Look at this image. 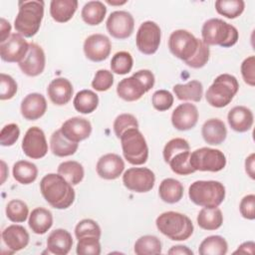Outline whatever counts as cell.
I'll return each mask as SVG.
<instances>
[{
	"label": "cell",
	"instance_id": "7402d4cb",
	"mask_svg": "<svg viewBox=\"0 0 255 255\" xmlns=\"http://www.w3.org/2000/svg\"><path fill=\"white\" fill-rule=\"evenodd\" d=\"M2 239L12 252H17L28 245L30 236L23 226L12 224L2 231Z\"/></svg>",
	"mask_w": 255,
	"mask_h": 255
},
{
	"label": "cell",
	"instance_id": "d590c367",
	"mask_svg": "<svg viewBox=\"0 0 255 255\" xmlns=\"http://www.w3.org/2000/svg\"><path fill=\"white\" fill-rule=\"evenodd\" d=\"M228 251L227 241L219 235H211L203 239L198 248L200 255H225Z\"/></svg>",
	"mask_w": 255,
	"mask_h": 255
},
{
	"label": "cell",
	"instance_id": "4316f807",
	"mask_svg": "<svg viewBox=\"0 0 255 255\" xmlns=\"http://www.w3.org/2000/svg\"><path fill=\"white\" fill-rule=\"evenodd\" d=\"M28 224L35 234H45L53 225L52 212L44 207H36L29 215Z\"/></svg>",
	"mask_w": 255,
	"mask_h": 255
},
{
	"label": "cell",
	"instance_id": "484cf974",
	"mask_svg": "<svg viewBox=\"0 0 255 255\" xmlns=\"http://www.w3.org/2000/svg\"><path fill=\"white\" fill-rule=\"evenodd\" d=\"M201 134L205 142L211 145H218L222 143L227 136V129L225 124L219 119L207 120L201 128Z\"/></svg>",
	"mask_w": 255,
	"mask_h": 255
},
{
	"label": "cell",
	"instance_id": "f5cc1de1",
	"mask_svg": "<svg viewBox=\"0 0 255 255\" xmlns=\"http://www.w3.org/2000/svg\"><path fill=\"white\" fill-rule=\"evenodd\" d=\"M241 75L244 82L251 86H255V57L246 58L241 64Z\"/></svg>",
	"mask_w": 255,
	"mask_h": 255
},
{
	"label": "cell",
	"instance_id": "9c48e42d",
	"mask_svg": "<svg viewBox=\"0 0 255 255\" xmlns=\"http://www.w3.org/2000/svg\"><path fill=\"white\" fill-rule=\"evenodd\" d=\"M200 39H197L187 30L178 29L173 31L168 38L170 53L184 63L190 60L198 49Z\"/></svg>",
	"mask_w": 255,
	"mask_h": 255
},
{
	"label": "cell",
	"instance_id": "30bf717a",
	"mask_svg": "<svg viewBox=\"0 0 255 255\" xmlns=\"http://www.w3.org/2000/svg\"><path fill=\"white\" fill-rule=\"evenodd\" d=\"M154 182L155 175L147 167H130L123 175L124 185L137 193L150 191L154 186Z\"/></svg>",
	"mask_w": 255,
	"mask_h": 255
},
{
	"label": "cell",
	"instance_id": "8d00e7d4",
	"mask_svg": "<svg viewBox=\"0 0 255 255\" xmlns=\"http://www.w3.org/2000/svg\"><path fill=\"white\" fill-rule=\"evenodd\" d=\"M58 173L72 185H77L83 180L85 170L80 162L76 160H67L59 164Z\"/></svg>",
	"mask_w": 255,
	"mask_h": 255
},
{
	"label": "cell",
	"instance_id": "2e32d148",
	"mask_svg": "<svg viewBox=\"0 0 255 255\" xmlns=\"http://www.w3.org/2000/svg\"><path fill=\"white\" fill-rule=\"evenodd\" d=\"M18 65L25 75L29 77L39 76L43 73L46 65L44 50L38 44L30 43L26 57Z\"/></svg>",
	"mask_w": 255,
	"mask_h": 255
},
{
	"label": "cell",
	"instance_id": "ffe728a7",
	"mask_svg": "<svg viewBox=\"0 0 255 255\" xmlns=\"http://www.w3.org/2000/svg\"><path fill=\"white\" fill-rule=\"evenodd\" d=\"M21 115L28 121H36L42 118L47 111V101L39 93L28 94L21 102Z\"/></svg>",
	"mask_w": 255,
	"mask_h": 255
},
{
	"label": "cell",
	"instance_id": "d6986e66",
	"mask_svg": "<svg viewBox=\"0 0 255 255\" xmlns=\"http://www.w3.org/2000/svg\"><path fill=\"white\" fill-rule=\"evenodd\" d=\"M125 169L124 159L117 153L102 155L96 165V170L101 178L113 180L120 177Z\"/></svg>",
	"mask_w": 255,
	"mask_h": 255
},
{
	"label": "cell",
	"instance_id": "74e56055",
	"mask_svg": "<svg viewBox=\"0 0 255 255\" xmlns=\"http://www.w3.org/2000/svg\"><path fill=\"white\" fill-rule=\"evenodd\" d=\"M161 242L154 235H143L139 237L133 246L136 255H155L161 253Z\"/></svg>",
	"mask_w": 255,
	"mask_h": 255
},
{
	"label": "cell",
	"instance_id": "b9f144b4",
	"mask_svg": "<svg viewBox=\"0 0 255 255\" xmlns=\"http://www.w3.org/2000/svg\"><path fill=\"white\" fill-rule=\"evenodd\" d=\"M133 60L131 55L127 51L116 53L111 60L112 72L118 75H126L131 71Z\"/></svg>",
	"mask_w": 255,
	"mask_h": 255
},
{
	"label": "cell",
	"instance_id": "816d5d0a",
	"mask_svg": "<svg viewBox=\"0 0 255 255\" xmlns=\"http://www.w3.org/2000/svg\"><path fill=\"white\" fill-rule=\"evenodd\" d=\"M20 129L16 124H8L4 126L0 132V143L3 146L13 145L19 138Z\"/></svg>",
	"mask_w": 255,
	"mask_h": 255
},
{
	"label": "cell",
	"instance_id": "7c38bea8",
	"mask_svg": "<svg viewBox=\"0 0 255 255\" xmlns=\"http://www.w3.org/2000/svg\"><path fill=\"white\" fill-rule=\"evenodd\" d=\"M109 34L119 40L128 38L134 29V19L128 11H114L106 22Z\"/></svg>",
	"mask_w": 255,
	"mask_h": 255
},
{
	"label": "cell",
	"instance_id": "bcb514c9",
	"mask_svg": "<svg viewBox=\"0 0 255 255\" xmlns=\"http://www.w3.org/2000/svg\"><path fill=\"white\" fill-rule=\"evenodd\" d=\"M184 150H190V145L188 141L182 137H175L167 141L163 147L162 155L164 161L167 163L168 160L176 153Z\"/></svg>",
	"mask_w": 255,
	"mask_h": 255
},
{
	"label": "cell",
	"instance_id": "f1b7e54d",
	"mask_svg": "<svg viewBox=\"0 0 255 255\" xmlns=\"http://www.w3.org/2000/svg\"><path fill=\"white\" fill-rule=\"evenodd\" d=\"M158 194L162 201L169 204L176 203L183 196V185L177 179L165 178L159 184Z\"/></svg>",
	"mask_w": 255,
	"mask_h": 255
},
{
	"label": "cell",
	"instance_id": "91938a15",
	"mask_svg": "<svg viewBox=\"0 0 255 255\" xmlns=\"http://www.w3.org/2000/svg\"><path fill=\"white\" fill-rule=\"evenodd\" d=\"M168 254H183V255H192L193 251L191 249H189L187 246H183V245H176V246H172L168 252Z\"/></svg>",
	"mask_w": 255,
	"mask_h": 255
},
{
	"label": "cell",
	"instance_id": "4dcf8cb0",
	"mask_svg": "<svg viewBox=\"0 0 255 255\" xmlns=\"http://www.w3.org/2000/svg\"><path fill=\"white\" fill-rule=\"evenodd\" d=\"M172 90L180 101L199 102L203 95V86L197 80H191L186 84H176Z\"/></svg>",
	"mask_w": 255,
	"mask_h": 255
},
{
	"label": "cell",
	"instance_id": "ba28073f",
	"mask_svg": "<svg viewBox=\"0 0 255 255\" xmlns=\"http://www.w3.org/2000/svg\"><path fill=\"white\" fill-rule=\"evenodd\" d=\"M189 162L195 171L200 170L217 172L225 167L226 156L219 149L200 147L190 152Z\"/></svg>",
	"mask_w": 255,
	"mask_h": 255
},
{
	"label": "cell",
	"instance_id": "6f0895ef",
	"mask_svg": "<svg viewBox=\"0 0 255 255\" xmlns=\"http://www.w3.org/2000/svg\"><path fill=\"white\" fill-rule=\"evenodd\" d=\"M254 160H255V154L254 153H251L249 156H247L246 160H245V171L250 176V178H252V179L255 178Z\"/></svg>",
	"mask_w": 255,
	"mask_h": 255
},
{
	"label": "cell",
	"instance_id": "7bdbcfd3",
	"mask_svg": "<svg viewBox=\"0 0 255 255\" xmlns=\"http://www.w3.org/2000/svg\"><path fill=\"white\" fill-rule=\"evenodd\" d=\"M76 252L79 255H100V238L95 236H86L78 239Z\"/></svg>",
	"mask_w": 255,
	"mask_h": 255
},
{
	"label": "cell",
	"instance_id": "e575fe53",
	"mask_svg": "<svg viewBox=\"0 0 255 255\" xmlns=\"http://www.w3.org/2000/svg\"><path fill=\"white\" fill-rule=\"evenodd\" d=\"M73 104L77 112L84 115L91 114L98 108L99 97L91 90H82L75 96Z\"/></svg>",
	"mask_w": 255,
	"mask_h": 255
},
{
	"label": "cell",
	"instance_id": "680465c9",
	"mask_svg": "<svg viewBox=\"0 0 255 255\" xmlns=\"http://www.w3.org/2000/svg\"><path fill=\"white\" fill-rule=\"evenodd\" d=\"M254 249H255V243L253 241H247L242 243L240 246H238L237 250L234 251V254H237V253L254 254Z\"/></svg>",
	"mask_w": 255,
	"mask_h": 255
},
{
	"label": "cell",
	"instance_id": "db71d44e",
	"mask_svg": "<svg viewBox=\"0 0 255 255\" xmlns=\"http://www.w3.org/2000/svg\"><path fill=\"white\" fill-rule=\"evenodd\" d=\"M239 210L244 218L248 220H253L255 218V195H245L240 201Z\"/></svg>",
	"mask_w": 255,
	"mask_h": 255
},
{
	"label": "cell",
	"instance_id": "277c9868",
	"mask_svg": "<svg viewBox=\"0 0 255 255\" xmlns=\"http://www.w3.org/2000/svg\"><path fill=\"white\" fill-rule=\"evenodd\" d=\"M157 229L170 240L184 241L193 233V223L188 216L176 211H166L155 220Z\"/></svg>",
	"mask_w": 255,
	"mask_h": 255
},
{
	"label": "cell",
	"instance_id": "d4e9b609",
	"mask_svg": "<svg viewBox=\"0 0 255 255\" xmlns=\"http://www.w3.org/2000/svg\"><path fill=\"white\" fill-rule=\"evenodd\" d=\"M73 246V238L66 229L58 228L53 230L47 238V249L56 255H66Z\"/></svg>",
	"mask_w": 255,
	"mask_h": 255
},
{
	"label": "cell",
	"instance_id": "9f6ffc18",
	"mask_svg": "<svg viewBox=\"0 0 255 255\" xmlns=\"http://www.w3.org/2000/svg\"><path fill=\"white\" fill-rule=\"evenodd\" d=\"M10 32H11V25L10 23L5 20L4 18H1V24H0V43H3L5 42L11 35H10Z\"/></svg>",
	"mask_w": 255,
	"mask_h": 255
},
{
	"label": "cell",
	"instance_id": "7dc6e473",
	"mask_svg": "<svg viewBox=\"0 0 255 255\" xmlns=\"http://www.w3.org/2000/svg\"><path fill=\"white\" fill-rule=\"evenodd\" d=\"M173 100L172 94L167 90H157L151 97V104L155 110L164 112L171 108L173 105Z\"/></svg>",
	"mask_w": 255,
	"mask_h": 255
},
{
	"label": "cell",
	"instance_id": "836d02e7",
	"mask_svg": "<svg viewBox=\"0 0 255 255\" xmlns=\"http://www.w3.org/2000/svg\"><path fill=\"white\" fill-rule=\"evenodd\" d=\"M13 177L21 184H30L38 176V168L35 163L28 160H18L13 165Z\"/></svg>",
	"mask_w": 255,
	"mask_h": 255
},
{
	"label": "cell",
	"instance_id": "9a60e30c",
	"mask_svg": "<svg viewBox=\"0 0 255 255\" xmlns=\"http://www.w3.org/2000/svg\"><path fill=\"white\" fill-rule=\"evenodd\" d=\"M111 50V40L104 34H92L86 38L84 42L85 56L93 62H102L106 60L110 56Z\"/></svg>",
	"mask_w": 255,
	"mask_h": 255
},
{
	"label": "cell",
	"instance_id": "52a82bcc",
	"mask_svg": "<svg viewBox=\"0 0 255 255\" xmlns=\"http://www.w3.org/2000/svg\"><path fill=\"white\" fill-rule=\"evenodd\" d=\"M125 158L133 165H141L148 157V146L138 128H129L120 137Z\"/></svg>",
	"mask_w": 255,
	"mask_h": 255
},
{
	"label": "cell",
	"instance_id": "1f68e13d",
	"mask_svg": "<svg viewBox=\"0 0 255 255\" xmlns=\"http://www.w3.org/2000/svg\"><path fill=\"white\" fill-rule=\"evenodd\" d=\"M107 14V7L101 1H89L82 8L81 16L83 21L90 25L96 26L104 21Z\"/></svg>",
	"mask_w": 255,
	"mask_h": 255
},
{
	"label": "cell",
	"instance_id": "4fadbf2b",
	"mask_svg": "<svg viewBox=\"0 0 255 255\" xmlns=\"http://www.w3.org/2000/svg\"><path fill=\"white\" fill-rule=\"evenodd\" d=\"M24 153L32 159H40L48 152V143L44 131L38 127H31L22 140Z\"/></svg>",
	"mask_w": 255,
	"mask_h": 255
},
{
	"label": "cell",
	"instance_id": "f907efd6",
	"mask_svg": "<svg viewBox=\"0 0 255 255\" xmlns=\"http://www.w3.org/2000/svg\"><path fill=\"white\" fill-rule=\"evenodd\" d=\"M17 83L9 75L0 74V99L2 101L12 99L17 93Z\"/></svg>",
	"mask_w": 255,
	"mask_h": 255
},
{
	"label": "cell",
	"instance_id": "6125c7cd",
	"mask_svg": "<svg viewBox=\"0 0 255 255\" xmlns=\"http://www.w3.org/2000/svg\"><path fill=\"white\" fill-rule=\"evenodd\" d=\"M108 4H111V5H123L125 3H127V1H122V2H114V1H107Z\"/></svg>",
	"mask_w": 255,
	"mask_h": 255
},
{
	"label": "cell",
	"instance_id": "5b68a950",
	"mask_svg": "<svg viewBox=\"0 0 255 255\" xmlns=\"http://www.w3.org/2000/svg\"><path fill=\"white\" fill-rule=\"evenodd\" d=\"M225 186L217 180H196L188 188L189 199L196 205L215 208L225 198Z\"/></svg>",
	"mask_w": 255,
	"mask_h": 255
},
{
	"label": "cell",
	"instance_id": "ac0fdd59",
	"mask_svg": "<svg viewBox=\"0 0 255 255\" xmlns=\"http://www.w3.org/2000/svg\"><path fill=\"white\" fill-rule=\"evenodd\" d=\"M65 137L73 142H80L91 135L92 125L85 119L74 117L67 120L60 128Z\"/></svg>",
	"mask_w": 255,
	"mask_h": 255
},
{
	"label": "cell",
	"instance_id": "5bb4252c",
	"mask_svg": "<svg viewBox=\"0 0 255 255\" xmlns=\"http://www.w3.org/2000/svg\"><path fill=\"white\" fill-rule=\"evenodd\" d=\"M29 51V44L19 33H13L3 43H0L1 59L8 63H20Z\"/></svg>",
	"mask_w": 255,
	"mask_h": 255
},
{
	"label": "cell",
	"instance_id": "f35d334b",
	"mask_svg": "<svg viewBox=\"0 0 255 255\" xmlns=\"http://www.w3.org/2000/svg\"><path fill=\"white\" fill-rule=\"evenodd\" d=\"M245 8L243 0H217L215 2V9L218 14L229 18L235 19L239 17Z\"/></svg>",
	"mask_w": 255,
	"mask_h": 255
},
{
	"label": "cell",
	"instance_id": "e0dca14e",
	"mask_svg": "<svg viewBox=\"0 0 255 255\" xmlns=\"http://www.w3.org/2000/svg\"><path fill=\"white\" fill-rule=\"evenodd\" d=\"M198 117V110L193 104H180L172 112L171 124L178 130H188L196 126Z\"/></svg>",
	"mask_w": 255,
	"mask_h": 255
},
{
	"label": "cell",
	"instance_id": "83f0119b",
	"mask_svg": "<svg viewBox=\"0 0 255 255\" xmlns=\"http://www.w3.org/2000/svg\"><path fill=\"white\" fill-rule=\"evenodd\" d=\"M78 8L77 0H52L50 14L58 23H65L72 19Z\"/></svg>",
	"mask_w": 255,
	"mask_h": 255
},
{
	"label": "cell",
	"instance_id": "8992f818",
	"mask_svg": "<svg viewBox=\"0 0 255 255\" xmlns=\"http://www.w3.org/2000/svg\"><path fill=\"white\" fill-rule=\"evenodd\" d=\"M239 84L230 74H221L212 83L205 93L207 103L214 108H223L231 103L237 94Z\"/></svg>",
	"mask_w": 255,
	"mask_h": 255
},
{
	"label": "cell",
	"instance_id": "681fc988",
	"mask_svg": "<svg viewBox=\"0 0 255 255\" xmlns=\"http://www.w3.org/2000/svg\"><path fill=\"white\" fill-rule=\"evenodd\" d=\"M209 56H210L209 46H207L202 40H200L198 49H197L195 55L190 60L185 62V64L188 67H191L193 69H199V68L204 67L207 64V62L209 60Z\"/></svg>",
	"mask_w": 255,
	"mask_h": 255
},
{
	"label": "cell",
	"instance_id": "f546056e",
	"mask_svg": "<svg viewBox=\"0 0 255 255\" xmlns=\"http://www.w3.org/2000/svg\"><path fill=\"white\" fill-rule=\"evenodd\" d=\"M50 147L54 155L59 157H65L74 154L78 147V142H73L63 135L60 129L54 131L50 138Z\"/></svg>",
	"mask_w": 255,
	"mask_h": 255
},
{
	"label": "cell",
	"instance_id": "c3c4849f",
	"mask_svg": "<svg viewBox=\"0 0 255 255\" xmlns=\"http://www.w3.org/2000/svg\"><path fill=\"white\" fill-rule=\"evenodd\" d=\"M114 84L113 72L109 70H99L97 71L94 80L92 81V87L98 92L108 91Z\"/></svg>",
	"mask_w": 255,
	"mask_h": 255
},
{
	"label": "cell",
	"instance_id": "f6af8a7d",
	"mask_svg": "<svg viewBox=\"0 0 255 255\" xmlns=\"http://www.w3.org/2000/svg\"><path fill=\"white\" fill-rule=\"evenodd\" d=\"M75 235L77 239L86 236H95L101 238L102 231L99 224L93 219H83L75 227Z\"/></svg>",
	"mask_w": 255,
	"mask_h": 255
},
{
	"label": "cell",
	"instance_id": "11a10c76",
	"mask_svg": "<svg viewBox=\"0 0 255 255\" xmlns=\"http://www.w3.org/2000/svg\"><path fill=\"white\" fill-rule=\"evenodd\" d=\"M134 77H136L138 80L141 81V83L144 85L146 91L148 92L154 85V75L149 70H139L133 74Z\"/></svg>",
	"mask_w": 255,
	"mask_h": 255
},
{
	"label": "cell",
	"instance_id": "94428289",
	"mask_svg": "<svg viewBox=\"0 0 255 255\" xmlns=\"http://www.w3.org/2000/svg\"><path fill=\"white\" fill-rule=\"evenodd\" d=\"M1 164H2V167H1V171H2V178H1V184L4 183L7 175H8V168L6 167V163L4 160H1Z\"/></svg>",
	"mask_w": 255,
	"mask_h": 255
},
{
	"label": "cell",
	"instance_id": "7a4b0ae2",
	"mask_svg": "<svg viewBox=\"0 0 255 255\" xmlns=\"http://www.w3.org/2000/svg\"><path fill=\"white\" fill-rule=\"evenodd\" d=\"M19 11L14 20L16 31L23 37L31 38L37 34L44 17V1H20Z\"/></svg>",
	"mask_w": 255,
	"mask_h": 255
},
{
	"label": "cell",
	"instance_id": "3957f363",
	"mask_svg": "<svg viewBox=\"0 0 255 255\" xmlns=\"http://www.w3.org/2000/svg\"><path fill=\"white\" fill-rule=\"evenodd\" d=\"M202 41L207 46L229 48L234 46L239 38L238 30L231 24L219 18H211L204 22L201 29Z\"/></svg>",
	"mask_w": 255,
	"mask_h": 255
},
{
	"label": "cell",
	"instance_id": "d6a6232c",
	"mask_svg": "<svg viewBox=\"0 0 255 255\" xmlns=\"http://www.w3.org/2000/svg\"><path fill=\"white\" fill-rule=\"evenodd\" d=\"M197 224L204 230H216L221 227L223 223L222 211L218 208L203 207L197 215Z\"/></svg>",
	"mask_w": 255,
	"mask_h": 255
},
{
	"label": "cell",
	"instance_id": "60d3db41",
	"mask_svg": "<svg viewBox=\"0 0 255 255\" xmlns=\"http://www.w3.org/2000/svg\"><path fill=\"white\" fill-rule=\"evenodd\" d=\"M7 218L15 223L24 222L29 215L28 205L20 199H12L6 205Z\"/></svg>",
	"mask_w": 255,
	"mask_h": 255
},
{
	"label": "cell",
	"instance_id": "8fae6325",
	"mask_svg": "<svg viewBox=\"0 0 255 255\" xmlns=\"http://www.w3.org/2000/svg\"><path fill=\"white\" fill-rule=\"evenodd\" d=\"M161 31L159 26L153 21H145L140 24L136 36V47L144 55L154 54L160 44Z\"/></svg>",
	"mask_w": 255,
	"mask_h": 255
},
{
	"label": "cell",
	"instance_id": "603a6c76",
	"mask_svg": "<svg viewBox=\"0 0 255 255\" xmlns=\"http://www.w3.org/2000/svg\"><path fill=\"white\" fill-rule=\"evenodd\" d=\"M227 121L233 130L238 132H245L252 128L254 116L252 111L247 107L236 106L229 111L227 115Z\"/></svg>",
	"mask_w": 255,
	"mask_h": 255
},
{
	"label": "cell",
	"instance_id": "cb8c5ba5",
	"mask_svg": "<svg viewBox=\"0 0 255 255\" xmlns=\"http://www.w3.org/2000/svg\"><path fill=\"white\" fill-rule=\"evenodd\" d=\"M145 93H147V91L144 85L133 75L131 77L123 79L117 86L118 96L127 102L137 101Z\"/></svg>",
	"mask_w": 255,
	"mask_h": 255
},
{
	"label": "cell",
	"instance_id": "6da1fadb",
	"mask_svg": "<svg viewBox=\"0 0 255 255\" xmlns=\"http://www.w3.org/2000/svg\"><path fill=\"white\" fill-rule=\"evenodd\" d=\"M40 191L44 199L56 209H66L75 200V190L59 173H48L40 181Z\"/></svg>",
	"mask_w": 255,
	"mask_h": 255
},
{
	"label": "cell",
	"instance_id": "ab89813d",
	"mask_svg": "<svg viewBox=\"0 0 255 255\" xmlns=\"http://www.w3.org/2000/svg\"><path fill=\"white\" fill-rule=\"evenodd\" d=\"M189 157H190V150L180 151L174 154L168 160L167 163L169 164L171 170L174 173L178 175H188L195 172V170L190 165Z\"/></svg>",
	"mask_w": 255,
	"mask_h": 255
},
{
	"label": "cell",
	"instance_id": "ee69618b",
	"mask_svg": "<svg viewBox=\"0 0 255 255\" xmlns=\"http://www.w3.org/2000/svg\"><path fill=\"white\" fill-rule=\"evenodd\" d=\"M114 131L118 138L129 128H138V122L131 114H122L118 116L114 122Z\"/></svg>",
	"mask_w": 255,
	"mask_h": 255
},
{
	"label": "cell",
	"instance_id": "44dd1931",
	"mask_svg": "<svg viewBox=\"0 0 255 255\" xmlns=\"http://www.w3.org/2000/svg\"><path fill=\"white\" fill-rule=\"evenodd\" d=\"M73 93V85L66 78L54 79L47 88V94L50 101L57 106L68 104L72 99Z\"/></svg>",
	"mask_w": 255,
	"mask_h": 255
}]
</instances>
